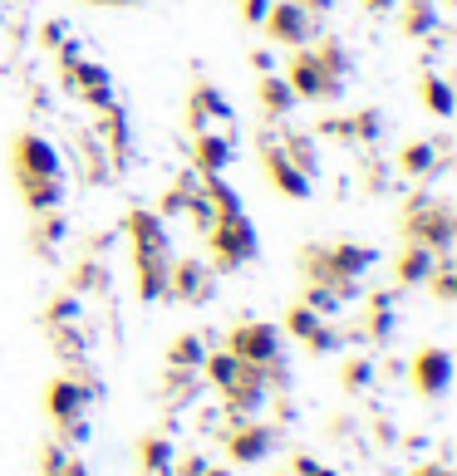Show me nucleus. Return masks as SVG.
<instances>
[{
  "label": "nucleus",
  "instance_id": "f257e3e1",
  "mask_svg": "<svg viewBox=\"0 0 457 476\" xmlns=\"http://www.w3.org/2000/svg\"><path fill=\"white\" fill-rule=\"evenodd\" d=\"M448 378H452V363H448V353H442V349H423V353H418L413 383H418V393H423V398H438L442 388H448Z\"/></svg>",
  "mask_w": 457,
  "mask_h": 476
},
{
  "label": "nucleus",
  "instance_id": "f03ea898",
  "mask_svg": "<svg viewBox=\"0 0 457 476\" xmlns=\"http://www.w3.org/2000/svg\"><path fill=\"white\" fill-rule=\"evenodd\" d=\"M232 353H236V359H246V363L275 359V334H271V329H261V324H246V329H236V334H232Z\"/></svg>",
  "mask_w": 457,
  "mask_h": 476
},
{
  "label": "nucleus",
  "instance_id": "7ed1b4c3",
  "mask_svg": "<svg viewBox=\"0 0 457 476\" xmlns=\"http://www.w3.org/2000/svg\"><path fill=\"white\" fill-rule=\"evenodd\" d=\"M79 408H84V388H75V383H50V412L59 422H75L79 418Z\"/></svg>",
  "mask_w": 457,
  "mask_h": 476
},
{
  "label": "nucleus",
  "instance_id": "20e7f679",
  "mask_svg": "<svg viewBox=\"0 0 457 476\" xmlns=\"http://www.w3.org/2000/svg\"><path fill=\"white\" fill-rule=\"evenodd\" d=\"M138 461H143V471H148V476H163L167 461H173V447H167L163 437H148V442L138 447Z\"/></svg>",
  "mask_w": 457,
  "mask_h": 476
},
{
  "label": "nucleus",
  "instance_id": "39448f33",
  "mask_svg": "<svg viewBox=\"0 0 457 476\" xmlns=\"http://www.w3.org/2000/svg\"><path fill=\"white\" fill-rule=\"evenodd\" d=\"M266 447H271V437L261 432V427H246L242 437H232V457H236V461H256Z\"/></svg>",
  "mask_w": 457,
  "mask_h": 476
},
{
  "label": "nucleus",
  "instance_id": "423d86ee",
  "mask_svg": "<svg viewBox=\"0 0 457 476\" xmlns=\"http://www.w3.org/2000/svg\"><path fill=\"white\" fill-rule=\"evenodd\" d=\"M207 369H212V378H216L222 388H232L236 378H242V359H236V353H216V359L207 363Z\"/></svg>",
  "mask_w": 457,
  "mask_h": 476
},
{
  "label": "nucleus",
  "instance_id": "0eeeda50",
  "mask_svg": "<svg viewBox=\"0 0 457 476\" xmlns=\"http://www.w3.org/2000/svg\"><path fill=\"white\" fill-rule=\"evenodd\" d=\"M202 359V349H197V339H177V344H173V363H197Z\"/></svg>",
  "mask_w": 457,
  "mask_h": 476
},
{
  "label": "nucleus",
  "instance_id": "6e6552de",
  "mask_svg": "<svg viewBox=\"0 0 457 476\" xmlns=\"http://www.w3.org/2000/svg\"><path fill=\"white\" fill-rule=\"evenodd\" d=\"M202 471H207V461H202V457H183V461H177V476H202Z\"/></svg>",
  "mask_w": 457,
  "mask_h": 476
},
{
  "label": "nucleus",
  "instance_id": "1a4fd4ad",
  "mask_svg": "<svg viewBox=\"0 0 457 476\" xmlns=\"http://www.w3.org/2000/svg\"><path fill=\"white\" fill-rule=\"evenodd\" d=\"M295 471H300V476H334V471H324L320 461H310V457H300V461H295Z\"/></svg>",
  "mask_w": 457,
  "mask_h": 476
},
{
  "label": "nucleus",
  "instance_id": "9d476101",
  "mask_svg": "<svg viewBox=\"0 0 457 476\" xmlns=\"http://www.w3.org/2000/svg\"><path fill=\"white\" fill-rule=\"evenodd\" d=\"M413 476H448V471H442V467H418Z\"/></svg>",
  "mask_w": 457,
  "mask_h": 476
},
{
  "label": "nucleus",
  "instance_id": "9b49d317",
  "mask_svg": "<svg viewBox=\"0 0 457 476\" xmlns=\"http://www.w3.org/2000/svg\"><path fill=\"white\" fill-rule=\"evenodd\" d=\"M202 476H232V471H222V467H207V471H202Z\"/></svg>",
  "mask_w": 457,
  "mask_h": 476
},
{
  "label": "nucleus",
  "instance_id": "f8f14e48",
  "mask_svg": "<svg viewBox=\"0 0 457 476\" xmlns=\"http://www.w3.org/2000/svg\"><path fill=\"white\" fill-rule=\"evenodd\" d=\"M374 5H383V0H374Z\"/></svg>",
  "mask_w": 457,
  "mask_h": 476
}]
</instances>
